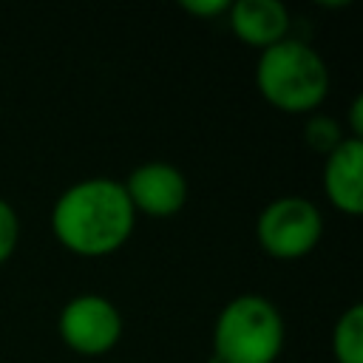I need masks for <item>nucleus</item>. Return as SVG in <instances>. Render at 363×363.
<instances>
[{
	"mask_svg": "<svg viewBox=\"0 0 363 363\" xmlns=\"http://www.w3.org/2000/svg\"><path fill=\"white\" fill-rule=\"evenodd\" d=\"M136 210L113 179H82L71 184L51 210V227L60 244L85 258H102L119 250L133 230Z\"/></svg>",
	"mask_w": 363,
	"mask_h": 363,
	"instance_id": "obj_1",
	"label": "nucleus"
},
{
	"mask_svg": "<svg viewBox=\"0 0 363 363\" xmlns=\"http://www.w3.org/2000/svg\"><path fill=\"white\" fill-rule=\"evenodd\" d=\"M255 85L269 105L301 113L323 102L329 91V71L312 45L284 37L261 51L255 65Z\"/></svg>",
	"mask_w": 363,
	"mask_h": 363,
	"instance_id": "obj_2",
	"label": "nucleus"
},
{
	"mask_svg": "<svg viewBox=\"0 0 363 363\" xmlns=\"http://www.w3.org/2000/svg\"><path fill=\"white\" fill-rule=\"evenodd\" d=\"M216 363H272L284 346L281 312L264 295H235L216 318Z\"/></svg>",
	"mask_w": 363,
	"mask_h": 363,
	"instance_id": "obj_3",
	"label": "nucleus"
},
{
	"mask_svg": "<svg viewBox=\"0 0 363 363\" xmlns=\"http://www.w3.org/2000/svg\"><path fill=\"white\" fill-rule=\"evenodd\" d=\"M258 244L272 258H301L315 250L323 233L320 210L303 196H281L269 201L255 224Z\"/></svg>",
	"mask_w": 363,
	"mask_h": 363,
	"instance_id": "obj_4",
	"label": "nucleus"
},
{
	"mask_svg": "<svg viewBox=\"0 0 363 363\" xmlns=\"http://www.w3.org/2000/svg\"><path fill=\"white\" fill-rule=\"evenodd\" d=\"M57 326L68 349L79 354H102L116 346L122 335V315L108 298L85 292L62 306Z\"/></svg>",
	"mask_w": 363,
	"mask_h": 363,
	"instance_id": "obj_5",
	"label": "nucleus"
},
{
	"mask_svg": "<svg viewBox=\"0 0 363 363\" xmlns=\"http://www.w3.org/2000/svg\"><path fill=\"white\" fill-rule=\"evenodd\" d=\"M125 193L133 210L164 218L184 207L187 201V179L179 167L167 162H145L125 179Z\"/></svg>",
	"mask_w": 363,
	"mask_h": 363,
	"instance_id": "obj_6",
	"label": "nucleus"
},
{
	"mask_svg": "<svg viewBox=\"0 0 363 363\" xmlns=\"http://www.w3.org/2000/svg\"><path fill=\"white\" fill-rule=\"evenodd\" d=\"M323 190L329 201L349 213H363V142L354 136H346L323 164Z\"/></svg>",
	"mask_w": 363,
	"mask_h": 363,
	"instance_id": "obj_7",
	"label": "nucleus"
},
{
	"mask_svg": "<svg viewBox=\"0 0 363 363\" xmlns=\"http://www.w3.org/2000/svg\"><path fill=\"white\" fill-rule=\"evenodd\" d=\"M227 14L235 37L244 40L247 45H258L261 51L284 40L289 28L286 6L278 0H238L230 3Z\"/></svg>",
	"mask_w": 363,
	"mask_h": 363,
	"instance_id": "obj_8",
	"label": "nucleus"
},
{
	"mask_svg": "<svg viewBox=\"0 0 363 363\" xmlns=\"http://www.w3.org/2000/svg\"><path fill=\"white\" fill-rule=\"evenodd\" d=\"M332 352L337 363H363V306H349L332 329Z\"/></svg>",
	"mask_w": 363,
	"mask_h": 363,
	"instance_id": "obj_9",
	"label": "nucleus"
},
{
	"mask_svg": "<svg viewBox=\"0 0 363 363\" xmlns=\"http://www.w3.org/2000/svg\"><path fill=\"white\" fill-rule=\"evenodd\" d=\"M303 136H306V145H309L312 150L326 153V156L346 139V136H340L337 122H335L332 116H323V113L309 116V122H306V128H303Z\"/></svg>",
	"mask_w": 363,
	"mask_h": 363,
	"instance_id": "obj_10",
	"label": "nucleus"
},
{
	"mask_svg": "<svg viewBox=\"0 0 363 363\" xmlns=\"http://www.w3.org/2000/svg\"><path fill=\"white\" fill-rule=\"evenodd\" d=\"M17 238H20L17 213H14V207H11L6 199H0V264L14 252Z\"/></svg>",
	"mask_w": 363,
	"mask_h": 363,
	"instance_id": "obj_11",
	"label": "nucleus"
},
{
	"mask_svg": "<svg viewBox=\"0 0 363 363\" xmlns=\"http://www.w3.org/2000/svg\"><path fill=\"white\" fill-rule=\"evenodd\" d=\"M179 6L196 17H218L230 9L227 0H179Z\"/></svg>",
	"mask_w": 363,
	"mask_h": 363,
	"instance_id": "obj_12",
	"label": "nucleus"
},
{
	"mask_svg": "<svg viewBox=\"0 0 363 363\" xmlns=\"http://www.w3.org/2000/svg\"><path fill=\"white\" fill-rule=\"evenodd\" d=\"M349 119H352V136L360 139V133H363V96H354L352 111H349Z\"/></svg>",
	"mask_w": 363,
	"mask_h": 363,
	"instance_id": "obj_13",
	"label": "nucleus"
}]
</instances>
